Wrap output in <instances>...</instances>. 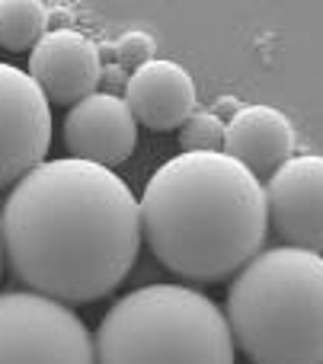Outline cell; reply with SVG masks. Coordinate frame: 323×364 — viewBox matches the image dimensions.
I'll use <instances>...</instances> for the list:
<instances>
[{"instance_id":"obj_1","label":"cell","mask_w":323,"mask_h":364,"mask_svg":"<svg viewBox=\"0 0 323 364\" xmlns=\"http://www.w3.org/2000/svg\"><path fill=\"white\" fill-rule=\"evenodd\" d=\"M0 240L10 269L36 294L93 304L112 294L138 259V198L109 166L45 160L6 195Z\"/></svg>"},{"instance_id":"obj_2","label":"cell","mask_w":323,"mask_h":364,"mask_svg":"<svg viewBox=\"0 0 323 364\" xmlns=\"http://www.w3.org/2000/svg\"><path fill=\"white\" fill-rule=\"evenodd\" d=\"M138 211L154 259L173 275L202 284L240 272L269 230L260 176L221 151L166 160L147 179Z\"/></svg>"},{"instance_id":"obj_3","label":"cell","mask_w":323,"mask_h":364,"mask_svg":"<svg viewBox=\"0 0 323 364\" xmlns=\"http://www.w3.org/2000/svg\"><path fill=\"white\" fill-rule=\"evenodd\" d=\"M228 326L253 364H323V256L256 252L231 282Z\"/></svg>"},{"instance_id":"obj_4","label":"cell","mask_w":323,"mask_h":364,"mask_svg":"<svg viewBox=\"0 0 323 364\" xmlns=\"http://www.w3.org/2000/svg\"><path fill=\"white\" fill-rule=\"evenodd\" d=\"M96 364H234L228 316L186 284H144L112 304L96 329Z\"/></svg>"},{"instance_id":"obj_5","label":"cell","mask_w":323,"mask_h":364,"mask_svg":"<svg viewBox=\"0 0 323 364\" xmlns=\"http://www.w3.org/2000/svg\"><path fill=\"white\" fill-rule=\"evenodd\" d=\"M0 364H96L87 323L36 291L0 294Z\"/></svg>"},{"instance_id":"obj_6","label":"cell","mask_w":323,"mask_h":364,"mask_svg":"<svg viewBox=\"0 0 323 364\" xmlns=\"http://www.w3.org/2000/svg\"><path fill=\"white\" fill-rule=\"evenodd\" d=\"M51 144V109L26 70L0 61V188L19 182Z\"/></svg>"},{"instance_id":"obj_7","label":"cell","mask_w":323,"mask_h":364,"mask_svg":"<svg viewBox=\"0 0 323 364\" xmlns=\"http://www.w3.org/2000/svg\"><path fill=\"white\" fill-rule=\"evenodd\" d=\"M269 224L279 240L295 250L323 256V157H292L269 176L266 186Z\"/></svg>"},{"instance_id":"obj_8","label":"cell","mask_w":323,"mask_h":364,"mask_svg":"<svg viewBox=\"0 0 323 364\" xmlns=\"http://www.w3.org/2000/svg\"><path fill=\"white\" fill-rule=\"evenodd\" d=\"M29 77L48 102L77 106L93 96L102 77L100 48L77 29H51L29 55Z\"/></svg>"},{"instance_id":"obj_9","label":"cell","mask_w":323,"mask_h":364,"mask_svg":"<svg viewBox=\"0 0 323 364\" xmlns=\"http://www.w3.org/2000/svg\"><path fill=\"white\" fill-rule=\"evenodd\" d=\"M64 144L77 160L115 166L132 157L138 144V122L125 100L112 93H93L70 106L64 119Z\"/></svg>"},{"instance_id":"obj_10","label":"cell","mask_w":323,"mask_h":364,"mask_svg":"<svg viewBox=\"0 0 323 364\" xmlns=\"http://www.w3.org/2000/svg\"><path fill=\"white\" fill-rule=\"evenodd\" d=\"M125 106L141 125L154 132H173L196 112V83L183 64L151 58L128 77Z\"/></svg>"},{"instance_id":"obj_11","label":"cell","mask_w":323,"mask_h":364,"mask_svg":"<svg viewBox=\"0 0 323 364\" xmlns=\"http://www.w3.org/2000/svg\"><path fill=\"white\" fill-rule=\"evenodd\" d=\"M292 151L295 128L285 119V112H279L272 106H243L224 125L221 154L234 157L253 176H260V173L272 176L282 164L292 160Z\"/></svg>"},{"instance_id":"obj_12","label":"cell","mask_w":323,"mask_h":364,"mask_svg":"<svg viewBox=\"0 0 323 364\" xmlns=\"http://www.w3.org/2000/svg\"><path fill=\"white\" fill-rule=\"evenodd\" d=\"M48 13L38 0H0V48L32 51L45 36Z\"/></svg>"},{"instance_id":"obj_13","label":"cell","mask_w":323,"mask_h":364,"mask_svg":"<svg viewBox=\"0 0 323 364\" xmlns=\"http://www.w3.org/2000/svg\"><path fill=\"white\" fill-rule=\"evenodd\" d=\"M186 154H218L224 147V122L215 112H192L179 128Z\"/></svg>"},{"instance_id":"obj_14","label":"cell","mask_w":323,"mask_h":364,"mask_svg":"<svg viewBox=\"0 0 323 364\" xmlns=\"http://www.w3.org/2000/svg\"><path fill=\"white\" fill-rule=\"evenodd\" d=\"M115 51H119V58H122V64H128L132 61L134 68H141L144 61H151V51H154V45H151V36H144V32H125V36L115 42Z\"/></svg>"},{"instance_id":"obj_15","label":"cell","mask_w":323,"mask_h":364,"mask_svg":"<svg viewBox=\"0 0 323 364\" xmlns=\"http://www.w3.org/2000/svg\"><path fill=\"white\" fill-rule=\"evenodd\" d=\"M0 262H4V240H0Z\"/></svg>"}]
</instances>
